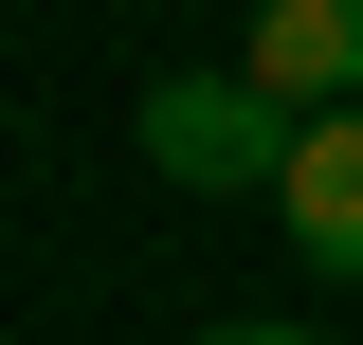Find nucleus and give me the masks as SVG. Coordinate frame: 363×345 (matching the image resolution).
<instances>
[{
  "label": "nucleus",
  "mask_w": 363,
  "mask_h": 345,
  "mask_svg": "<svg viewBox=\"0 0 363 345\" xmlns=\"http://www.w3.org/2000/svg\"><path fill=\"white\" fill-rule=\"evenodd\" d=\"M291 128H309V109H272L255 73H145V109H128V146L182 182V200H272Z\"/></svg>",
  "instance_id": "nucleus-1"
},
{
  "label": "nucleus",
  "mask_w": 363,
  "mask_h": 345,
  "mask_svg": "<svg viewBox=\"0 0 363 345\" xmlns=\"http://www.w3.org/2000/svg\"><path fill=\"white\" fill-rule=\"evenodd\" d=\"M272 200H291V255H309L327 291H363V91L291 128V164H272Z\"/></svg>",
  "instance_id": "nucleus-2"
},
{
  "label": "nucleus",
  "mask_w": 363,
  "mask_h": 345,
  "mask_svg": "<svg viewBox=\"0 0 363 345\" xmlns=\"http://www.w3.org/2000/svg\"><path fill=\"white\" fill-rule=\"evenodd\" d=\"M236 73H255L272 109H345V91H363V0H255Z\"/></svg>",
  "instance_id": "nucleus-3"
},
{
  "label": "nucleus",
  "mask_w": 363,
  "mask_h": 345,
  "mask_svg": "<svg viewBox=\"0 0 363 345\" xmlns=\"http://www.w3.org/2000/svg\"><path fill=\"white\" fill-rule=\"evenodd\" d=\"M200 345H327V327H272V309H236V327H200Z\"/></svg>",
  "instance_id": "nucleus-4"
}]
</instances>
